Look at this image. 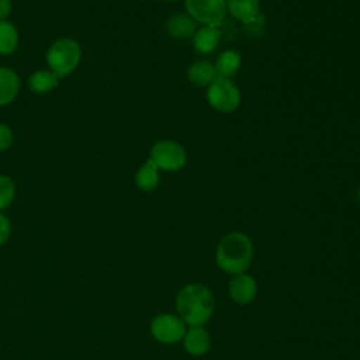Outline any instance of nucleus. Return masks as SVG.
Returning <instances> with one entry per match:
<instances>
[{
    "label": "nucleus",
    "instance_id": "19",
    "mask_svg": "<svg viewBox=\"0 0 360 360\" xmlns=\"http://www.w3.org/2000/svg\"><path fill=\"white\" fill-rule=\"evenodd\" d=\"M15 195V184L11 177L6 174H0V212L6 210L14 200Z\"/></svg>",
    "mask_w": 360,
    "mask_h": 360
},
{
    "label": "nucleus",
    "instance_id": "9",
    "mask_svg": "<svg viewBox=\"0 0 360 360\" xmlns=\"http://www.w3.org/2000/svg\"><path fill=\"white\" fill-rule=\"evenodd\" d=\"M181 343L187 354L201 357L211 349V335L204 326H188Z\"/></svg>",
    "mask_w": 360,
    "mask_h": 360
},
{
    "label": "nucleus",
    "instance_id": "10",
    "mask_svg": "<svg viewBox=\"0 0 360 360\" xmlns=\"http://www.w3.org/2000/svg\"><path fill=\"white\" fill-rule=\"evenodd\" d=\"M226 11L236 21L250 25L260 17V0H226Z\"/></svg>",
    "mask_w": 360,
    "mask_h": 360
},
{
    "label": "nucleus",
    "instance_id": "21",
    "mask_svg": "<svg viewBox=\"0 0 360 360\" xmlns=\"http://www.w3.org/2000/svg\"><path fill=\"white\" fill-rule=\"evenodd\" d=\"M10 233H11L10 221H8V218H7L6 215H3V214L0 212V246L7 242Z\"/></svg>",
    "mask_w": 360,
    "mask_h": 360
},
{
    "label": "nucleus",
    "instance_id": "16",
    "mask_svg": "<svg viewBox=\"0 0 360 360\" xmlns=\"http://www.w3.org/2000/svg\"><path fill=\"white\" fill-rule=\"evenodd\" d=\"M160 181L159 169L148 159L135 173V184L142 191H152Z\"/></svg>",
    "mask_w": 360,
    "mask_h": 360
},
{
    "label": "nucleus",
    "instance_id": "15",
    "mask_svg": "<svg viewBox=\"0 0 360 360\" xmlns=\"http://www.w3.org/2000/svg\"><path fill=\"white\" fill-rule=\"evenodd\" d=\"M214 65H215L218 77L229 79L239 70L242 65V55L236 49H226L218 55Z\"/></svg>",
    "mask_w": 360,
    "mask_h": 360
},
{
    "label": "nucleus",
    "instance_id": "3",
    "mask_svg": "<svg viewBox=\"0 0 360 360\" xmlns=\"http://www.w3.org/2000/svg\"><path fill=\"white\" fill-rule=\"evenodd\" d=\"M82 59V48L75 38L65 37L56 39L46 51V65L58 77L63 79L72 75Z\"/></svg>",
    "mask_w": 360,
    "mask_h": 360
},
{
    "label": "nucleus",
    "instance_id": "12",
    "mask_svg": "<svg viewBox=\"0 0 360 360\" xmlns=\"http://www.w3.org/2000/svg\"><path fill=\"white\" fill-rule=\"evenodd\" d=\"M221 39V31L218 27H210L202 25L198 30H195L194 35L191 37L193 46L200 53H211L214 52Z\"/></svg>",
    "mask_w": 360,
    "mask_h": 360
},
{
    "label": "nucleus",
    "instance_id": "23",
    "mask_svg": "<svg viewBox=\"0 0 360 360\" xmlns=\"http://www.w3.org/2000/svg\"><path fill=\"white\" fill-rule=\"evenodd\" d=\"M357 201H359V204H360V187L357 188Z\"/></svg>",
    "mask_w": 360,
    "mask_h": 360
},
{
    "label": "nucleus",
    "instance_id": "18",
    "mask_svg": "<svg viewBox=\"0 0 360 360\" xmlns=\"http://www.w3.org/2000/svg\"><path fill=\"white\" fill-rule=\"evenodd\" d=\"M18 46V31L15 25L7 20L0 21V55L8 56Z\"/></svg>",
    "mask_w": 360,
    "mask_h": 360
},
{
    "label": "nucleus",
    "instance_id": "5",
    "mask_svg": "<svg viewBox=\"0 0 360 360\" xmlns=\"http://www.w3.org/2000/svg\"><path fill=\"white\" fill-rule=\"evenodd\" d=\"M149 160L159 170L176 172L186 165L187 152L179 142L172 139H162L152 146L149 152Z\"/></svg>",
    "mask_w": 360,
    "mask_h": 360
},
{
    "label": "nucleus",
    "instance_id": "7",
    "mask_svg": "<svg viewBox=\"0 0 360 360\" xmlns=\"http://www.w3.org/2000/svg\"><path fill=\"white\" fill-rule=\"evenodd\" d=\"M187 14L202 25L218 27L226 17V0H184Z\"/></svg>",
    "mask_w": 360,
    "mask_h": 360
},
{
    "label": "nucleus",
    "instance_id": "17",
    "mask_svg": "<svg viewBox=\"0 0 360 360\" xmlns=\"http://www.w3.org/2000/svg\"><path fill=\"white\" fill-rule=\"evenodd\" d=\"M58 83L59 79L49 69L37 70L28 79L30 90L37 94H45L52 91L55 87H58Z\"/></svg>",
    "mask_w": 360,
    "mask_h": 360
},
{
    "label": "nucleus",
    "instance_id": "14",
    "mask_svg": "<svg viewBox=\"0 0 360 360\" xmlns=\"http://www.w3.org/2000/svg\"><path fill=\"white\" fill-rule=\"evenodd\" d=\"M20 93V77L10 68H0V105L13 103Z\"/></svg>",
    "mask_w": 360,
    "mask_h": 360
},
{
    "label": "nucleus",
    "instance_id": "8",
    "mask_svg": "<svg viewBox=\"0 0 360 360\" xmlns=\"http://www.w3.org/2000/svg\"><path fill=\"white\" fill-rule=\"evenodd\" d=\"M228 294L235 304L249 305L256 300L257 283L249 273L235 274L228 283Z\"/></svg>",
    "mask_w": 360,
    "mask_h": 360
},
{
    "label": "nucleus",
    "instance_id": "22",
    "mask_svg": "<svg viewBox=\"0 0 360 360\" xmlns=\"http://www.w3.org/2000/svg\"><path fill=\"white\" fill-rule=\"evenodd\" d=\"M13 3L11 0H0V21L7 20V17L11 14Z\"/></svg>",
    "mask_w": 360,
    "mask_h": 360
},
{
    "label": "nucleus",
    "instance_id": "24",
    "mask_svg": "<svg viewBox=\"0 0 360 360\" xmlns=\"http://www.w3.org/2000/svg\"><path fill=\"white\" fill-rule=\"evenodd\" d=\"M163 1H176V0H163Z\"/></svg>",
    "mask_w": 360,
    "mask_h": 360
},
{
    "label": "nucleus",
    "instance_id": "2",
    "mask_svg": "<svg viewBox=\"0 0 360 360\" xmlns=\"http://www.w3.org/2000/svg\"><path fill=\"white\" fill-rule=\"evenodd\" d=\"M253 242L250 238L239 231L229 232L222 236L215 249L217 267L229 274L246 273L253 260Z\"/></svg>",
    "mask_w": 360,
    "mask_h": 360
},
{
    "label": "nucleus",
    "instance_id": "20",
    "mask_svg": "<svg viewBox=\"0 0 360 360\" xmlns=\"http://www.w3.org/2000/svg\"><path fill=\"white\" fill-rule=\"evenodd\" d=\"M14 141V134L7 124L0 122V152L7 150Z\"/></svg>",
    "mask_w": 360,
    "mask_h": 360
},
{
    "label": "nucleus",
    "instance_id": "6",
    "mask_svg": "<svg viewBox=\"0 0 360 360\" xmlns=\"http://www.w3.org/2000/svg\"><path fill=\"white\" fill-rule=\"evenodd\" d=\"M187 325L173 312L158 314L150 322L152 338L163 345H174L183 340Z\"/></svg>",
    "mask_w": 360,
    "mask_h": 360
},
{
    "label": "nucleus",
    "instance_id": "4",
    "mask_svg": "<svg viewBox=\"0 0 360 360\" xmlns=\"http://www.w3.org/2000/svg\"><path fill=\"white\" fill-rule=\"evenodd\" d=\"M242 96L238 86L226 77H217L207 89V101L218 112H233L240 104Z\"/></svg>",
    "mask_w": 360,
    "mask_h": 360
},
{
    "label": "nucleus",
    "instance_id": "1",
    "mask_svg": "<svg viewBox=\"0 0 360 360\" xmlns=\"http://www.w3.org/2000/svg\"><path fill=\"white\" fill-rule=\"evenodd\" d=\"M174 308L187 326H204L214 315L215 295L201 283H188L177 291Z\"/></svg>",
    "mask_w": 360,
    "mask_h": 360
},
{
    "label": "nucleus",
    "instance_id": "13",
    "mask_svg": "<svg viewBox=\"0 0 360 360\" xmlns=\"http://www.w3.org/2000/svg\"><path fill=\"white\" fill-rule=\"evenodd\" d=\"M218 77L215 65L208 60H195L187 69V79L198 87H208Z\"/></svg>",
    "mask_w": 360,
    "mask_h": 360
},
{
    "label": "nucleus",
    "instance_id": "11",
    "mask_svg": "<svg viewBox=\"0 0 360 360\" xmlns=\"http://www.w3.org/2000/svg\"><path fill=\"white\" fill-rule=\"evenodd\" d=\"M165 27L167 34L177 39L191 38L195 32V21L187 13H174L169 15Z\"/></svg>",
    "mask_w": 360,
    "mask_h": 360
}]
</instances>
